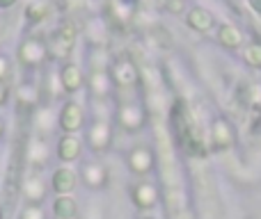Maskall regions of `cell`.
Returning <instances> with one entry per match:
<instances>
[{
  "label": "cell",
  "mask_w": 261,
  "mask_h": 219,
  "mask_svg": "<svg viewBox=\"0 0 261 219\" xmlns=\"http://www.w3.org/2000/svg\"><path fill=\"white\" fill-rule=\"evenodd\" d=\"M213 144H216L218 148H227L234 144V135H231V128L227 121H216V126H213Z\"/></svg>",
  "instance_id": "cell-1"
},
{
  "label": "cell",
  "mask_w": 261,
  "mask_h": 219,
  "mask_svg": "<svg viewBox=\"0 0 261 219\" xmlns=\"http://www.w3.org/2000/svg\"><path fill=\"white\" fill-rule=\"evenodd\" d=\"M188 25L195 27V30H199V32H206L208 27L213 25V16L206 12V9L195 7L193 12L188 14Z\"/></svg>",
  "instance_id": "cell-2"
},
{
  "label": "cell",
  "mask_w": 261,
  "mask_h": 219,
  "mask_svg": "<svg viewBox=\"0 0 261 219\" xmlns=\"http://www.w3.org/2000/svg\"><path fill=\"white\" fill-rule=\"evenodd\" d=\"M218 39H220V44L227 46V48H236V46H241L243 37H241V32L236 30L234 25H222L220 30H218Z\"/></svg>",
  "instance_id": "cell-3"
},
{
  "label": "cell",
  "mask_w": 261,
  "mask_h": 219,
  "mask_svg": "<svg viewBox=\"0 0 261 219\" xmlns=\"http://www.w3.org/2000/svg\"><path fill=\"white\" fill-rule=\"evenodd\" d=\"M71 41H73V30H69V27H62V30L58 32V35L53 37V50L62 57L64 53H67L69 48H71Z\"/></svg>",
  "instance_id": "cell-4"
},
{
  "label": "cell",
  "mask_w": 261,
  "mask_h": 219,
  "mask_svg": "<svg viewBox=\"0 0 261 219\" xmlns=\"http://www.w3.org/2000/svg\"><path fill=\"white\" fill-rule=\"evenodd\" d=\"M81 121H83V116H81V112H78L76 105H67L62 112V126H64V130H78L81 128Z\"/></svg>",
  "instance_id": "cell-5"
},
{
  "label": "cell",
  "mask_w": 261,
  "mask_h": 219,
  "mask_svg": "<svg viewBox=\"0 0 261 219\" xmlns=\"http://www.w3.org/2000/svg\"><path fill=\"white\" fill-rule=\"evenodd\" d=\"M73 174L71 171H67V169H60L58 174H55V178H53V187L58 190V192H69V190L73 187Z\"/></svg>",
  "instance_id": "cell-6"
},
{
  "label": "cell",
  "mask_w": 261,
  "mask_h": 219,
  "mask_svg": "<svg viewBox=\"0 0 261 219\" xmlns=\"http://www.w3.org/2000/svg\"><path fill=\"white\" fill-rule=\"evenodd\" d=\"M73 212H76V206H73L71 199H58V203H55V215L62 217V219H71Z\"/></svg>",
  "instance_id": "cell-7"
},
{
  "label": "cell",
  "mask_w": 261,
  "mask_h": 219,
  "mask_svg": "<svg viewBox=\"0 0 261 219\" xmlns=\"http://www.w3.org/2000/svg\"><path fill=\"white\" fill-rule=\"evenodd\" d=\"M245 62L250 64V67H261V44H250L248 48H245Z\"/></svg>",
  "instance_id": "cell-8"
},
{
  "label": "cell",
  "mask_w": 261,
  "mask_h": 219,
  "mask_svg": "<svg viewBox=\"0 0 261 219\" xmlns=\"http://www.w3.org/2000/svg\"><path fill=\"white\" fill-rule=\"evenodd\" d=\"M60 155L64 158V160H71V158L78 155V144L73 142V139H64L62 144H60Z\"/></svg>",
  "instance_id": "cell-9"
},
{
  "label": "cell",
  "mask_w": 261,
  "mask_h": 219,
  "mask_svg": "<svg viewBox=\"0 0 261 219\" xmlns=\"http://www.w3.org/2000/svg\"><path fill=\"white\" fill-rule=\"evenodd\" d=\"M133 167L138 171H144L149 167V153L142 151V148H138V151L133 153Z\"/></svg>",
  "instance_id": "cell-10"
},
{
  "label": "cell",
  "mask_w": 261,
  "mask_h": 219,
  "mask_svg": "<svg viewBox=\"0 0 261 219\" xmlns=\"http://www.w3.org/2000/svg\"><path fill=\"white\" fill-rule=\"evenodd\" d=\"M64 85H67V89H76L78 85H81V78H78L76 69H64Z\"/></svg>",
  "instance_id": "cell-11"
},
{
  "label": "cell",
  "mask_w": 261,
  "mask_h": 219,
  "mask_svg": "<svg viewBox=\"0 0 261 219\" xmlns=\"http://www.w3.org/2000/svg\"><path fill=\"white\" fill-rule=\"evenodd\" d=\"M250 7H252L257 14H261V0H250Z\"/></svg>",
  "instance_id": "cell-12"
},
{
  "label": "cell",
  "mask_w": 261,
  "mask_h": 219,
  "mask_svg": "<svg viewBox=\"0 0 261 219\" xmlns=\"http://www.w3.org/2000/svg\"><path fill=\"white\" fill-rule=\"evenodd\" d=\"M12 3H14V0H0V7H9Z\"/></svg>",
  "instance_id": "cell-13"
},
{
  "label": "cell",
  "mask_w": 261,
  "mask_h": 219,
  "mask_svg": "<svg viewBox=\"0 0 261 219\" xmlns=\"http://www.w3.org/2000/svg\"><path fill=\"white\" fill-rule=\"evenodd\" d=\"M124 3H138V0H124Z\"/></svg>",
  "instance_id": "cell-14"
}]
</instances>
